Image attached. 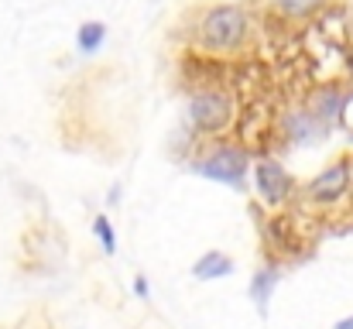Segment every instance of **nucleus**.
<instances>
[{
  "label": "nucleus",
  "mask_w": 353,
  "mask_h": 329,
  "mask_svg": "<svg viewBox=\"0 0 353 329\" xmlns=\"http://www.w3.org/2000/svg\"><path fill=\"white\" fill-rule=\"evenodd\" d=\"M250 34V17L243 7L236 3H220V7H210L199 14L196 28H192V38L203 52H216V55H234L243 48Z\"/></svg>",
  "instance_id": "1"
},
{
  "label": "nucleus",
  "mask_w": 353,
  "mask_h": 329,
  "mask_svg": "<svg viewBox=\"0 0 353 329\" xmlns=\"http://www.w3.org/2000/svg\"><path fill=\"white\" fill-rule=\"evenodd\" d=\"M192 172L210 179V182H223L236 192L247 189V172H250V158L243 148H216L206 158L192 161Z\"/></svg>",
  "instance_id": "2"
},
{
  "label": "nucleus",
  "mask_w": 353,
  "mask_h": 329,
  "mask_svg": "<svg viewBox=\"0 0 353 329\" xmlns=\"http://www.w3.org/2000/svg\"><path fill=\"white\" fill-rule=\"evenodd\" d=\"M234 117H236L234 100L227 93H220V90H203L189 103V123H192L196 134H220V130H227L234 123Z\"/></svg>",
  "instance_id": "3"
},
{
  "label": "nucleus",
  "mask_w": 353,
  "mask_h": 329,
  "mask_svg": "<svg viewBox=\"0 0 353 329\" xmlns=\"http://www.w3.org/2000/svg\"><path fill=\"white\" fill-rule=\"evenodd\" d=\"M350 186H353V161L350 158H340V161H333L330 168H323L305 186V199L312 206H336L340 199H347Z\"/></svg>",
  "instance_id": "4"
},
{
  "label": "nucleus",
  "mask_w": 353,
  "mask_h": 329,
  "mask_svg": "<svg viewBox=\"0 0 353 329\" xmlns=\"http://www.w3.org/2000/svg\"><path fill=\"white\" fill-rule=\"evenodd\" d=\"M254 168V186L264 206H285L295 196V179L288 175V168L274 158H261L250 165Z\"/></svg>",
  "instance_id": "5"
},
{
  "label": "nucleus",
  "mask_w": 353,
  "mask_h": 329,
  "mask_svg": "<svg viewBox=\"0 0 353 329\" xmlns=\"http://www.w3.org/2000/svg\"><path fill=\"white\" fill-rule=\"evenodd\" d=\"M285 134L295 144H316L330 134V123L319 120L312 110H288L285 113Z\"/></svg>",
  "instance_id": "6"
},
{
  "label": "nucleus",
  "mask_w": 353,
  "mask_h": 329,
  "mask_svg": "<svg viewBox=\"0 0 353 329\" xmlns=\"http://www.w3.org/2000/svg\"><path fill=\"white\" fill-rule=\"evenodd\" d=\"M278 281H281V268H278V264H264V268L250 278L247 295H250V302H254V309H257L261 316H268V302H271Z\"/></svg>",
  "instance_id": "7"
},
{
  "label": "nucleus",
  "mask_w": 353,
  "mask_h": 329,
  "mask_svg": "<svg viewBox=\"0 0 353 329\" xmlns=\"http://www.w3.org/2000/svg\"><path fill=\"white\" fill-rule=\"evenodd\" d=\"M227 275H234V257H227L223 250H210L192 264V278H199V281H216Z\"/></svg>",
  "instance_id": "8"
},
{
  "label": "nucleus",
  "mask_w": 353,
  "mask_h": 329,
  "mask_svg": "<svg viewBox=\"0 0 353 329\" xmlns=\"http://www.w3.org/2000/svg\"><path fill=\"white\" fill-rule=\"evenodd\" d=\"M343 100H347V93H343V90H323V93H316L312 113L333 127V120H340V113H343Z\"/></svg>",
  "instance_id": "9"
},
{
  "label": "nucleus",
  "mask_w": 353,
  "mask_h": 329,
  "mask_svg": "<svg viewBox=\"0 0 353 329\" xmlns=\"http://www.w3.org/2000/svg\"><path fill=\"white\" fill-rule=\"evenodd\" d=\"M103 41H107V24L103 21H86L79 28V34H76V48L83 55H97L103 48Z\"/></svg>",
  "instance_id": "10"
},
{
  "label": "nucleus",
  "mask_w": 353,
  "mask_h": 329,
  "mask_svg": "<svg viewBox=\"0 0 353 329\" xmlns=\"http://www.w3.org/2000/svg\"><path fill=\"white\" fill-rule=\"evenodd\" d=\"M326 0H278V10L292 21H302V17H312L316 10H323Z\"/></svg>",
  "instance_id": "11"
},
{
  "label": "nucleus",
  "mask_w": 353,
  "mask_h": 329,
  "mask_svg": "<svg viewBox=\"0 0 353 329\" xmlns=\"http://www.w3.org/2000/svg\"><path fill=\"white\" fill-rule=\"evenodd\" d=\"M93 230H97V237H100V243H103V254H117V233H114L110 219L103 217V213L93 219Z\"/></svg>",
  "instance_id": "12"
},
{
  "label": "nucleus",
  "mask_w": 353,
  "mask_h": 329,
  "mask_svg": "<svg viewBox=\"0 0 353 329\" xmlns=\"http://www.w3.org/2000/svg\"><path fill=\"white\" fill-rule=\"evenodd\" d=\"M134 295L137 299H148V281L144 278H134Z\"/></svg>",
  "instance_id": "13"
},
{
  "label": "nucleus",
  "mask_w": 353,
  "mask_h": 329,
  "mask_svg": "<svg viewBox=\"0 0 353 329\" xmlns=\"http://www.w3.org/2000/svg\"><path fill=\"white\" fill-rule=\"evenodd\" d=\"M333 329H353V316H347V319H340Z\"/></svg>",
  "instance_id": "14"
},
{
  "label": "nucleus",
  "mask_w": 353,
  "mask_h": 329,
  "mask_svg": "<svg viewBox=\"0 0 353 329\" xmlns=\"http://www.w3.org/2000/svg\"><path fill=\"white\" fill-rule=\"evenodd\" d=\"M350 79H353V52H350Z\"/></svg>",
  "instance_id": "15"
}]
</instances>
